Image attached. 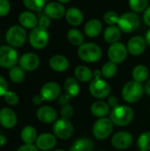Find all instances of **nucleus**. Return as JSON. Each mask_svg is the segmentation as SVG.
<instances>
[{
	"label": "nucleus",
	"instance_id": "nucleus-49",
	"mask_svg": "<svg viewBox=\"0 0 150 151\" xmlns=\"http://www.w3.org/2000/svg\"><path fill=\"white\" fill-rule=\"evenodd\" d=\"M5 143H6V138H5V136L0 134V147H3L4 145H5Z\"/></svg>",
	"mask_w": 150,
	"mask_h": 151
},
{
	"label": "nucleus",
	"instance_id": "nucleus-24",
	"mask_svg": "<svg viewBox=\"0 0 150 151\" xmlns=\"http://www.w3.org/2000/svg\"><path fill=\"white\" fill-rule=\"evenodd\" d=\"M64 89L65 94L69 96L71 98L76 97L80 93V84L79 81L73 77H68L64 83Z\"/></svg>",
	"mask_w": 150,
	"mask_h": 151
},
{
	"label": "nucleus",
	"instance_id": "nucleus-45",
	"mask_svg": "<svg viewBox=\"0 0 150 151\" xmlns=\"http://www.w3.org/2000/svg\"><path fill=\"white\" fill-rule=\"evenodd\" d=\"M108 104H109L112 109L115 108V107H117V106H118L119 104H118V97L115 96H110V97L108 98Z\"/></svg>",
	"mask_w": 150,
	"mask_h": 151
},
{
	"label": "nucleus",
	"instance_id": "nucleus-8",
	"mask_svg": "<svg viewBox=\"0 0 150 151\" xmlns=\"http://www.w3.org/2000/svg\"><path fill=\"white\" fill-rule=\"evenodd\" d=\"M89 92L92 96L97 99H103L109 96L111 86L102 78H94L89 84Z\"/></svg>",
	"mask_w": 150,
	"mask_h": 151
},
{
	"label": "nucleus",
	"instance_id": "nucleus-7",
	"mask_svg": "<svg viewBox=\"0 0 150 151\" xmlns=\"http://www.w3.org/2000/svg\"><path fill=\"white\" fill-rule=\"evenodd\" d=\"M52 129L54 135L61 140L70 139L74 132V127L71 121L63 118L57 119V121L54 122Z\"/></svg>",
	"mask_w": 150,
	"mask_h": 151
},
{
	"label": "nucleus",
	"instance_id": "nucleus-37",
	"mask_svg": "<svg viewBox=\"0 0 150 151\" xmlns=\"http://www.w3.org/2000/svg\"><path fill=\"white\" fill-rule=\"evenodd\" d=\"M103 19L106 24L109 26H115L116 24L118 25V20H119V16L118 13L114 11H109L106 12L105 14L103 15Z\"/></svg>",
	"mask_w": 150,
	"mask_h": 151
},
{
	"label": "nucleus",
	"instance_id": "nucleus-2",
	"mask_svg": "<svg viewBox=\"0 0 150 151\" xmlns=\"http://www.w3.org/2000/svg\"><path fill=\"white\" fill-rule=\"evenodd\" d=\"M144 93V87L141 83L135 81L127 82L122 89V97L123 99L129 103L133 104L140 101Z\"/></svg>",
	"mask_w": 150,
	"mask_h": 151
},
{
	"label": "nucleus",
	"instance_id": "nucleus-43",
	"mask_svg": "<svg viewBox=\"0 0 150 151\" xmlns=\"http://www.w3.org/2000/svg\"><path fill=\"white\" fill-rule=\"evenodd\" d=\"M70 99L71 97L69 96H67L66 94H63V95H60V96L58 97V104L62 106L65 105V104H68L69 102H70Z\"/></svg>",
	"mask_w": 150,
	"mask_h": 151
},
{
	"label": "nucleus",
	"instance_id": "nucleus-15",
	"mask_svg": "<svg viewBox=\"0 0 150 151\" xmlns=\"http://www.w3.org/2000/svg\"><path fill=\"white\" fill-rule=\"evenodd\" d=\"M37 119L44 124H51L57 121V112L50 106H42L36 111Z\"/></svg>",
	"mask_w": 150,
	"mask_h": 151
},
{
	"label": "nucleus",
	"instance_id": "nucleus-16",
	"mask_svg": "<svg viewBox=\"0 0 150 151\" xmlns=\"http://www.w3.org/2000/svg\"><path fill=\"white\" fill-rule=\"evenodd\" d=\"M146 41L141 36L132 37L127 43V50L133 56H140L142 54L146 49Z\"/></svg>",
	"mask_w": 150,
	"mask_h": 151
},
{
	"label": "nucleus",
	"instance_id": "nucleus-11",
	"mask_svg": "<svg viewBox=\"0 0 150 151\" xmlns=\"http://www.w3.org/2000/svg\"><path fill=\"white\" fill-rule=\"evenodd\" d=\"M127 48L123 44L122 42H115L112 43L109 50H108V57L110 58V61L119 64L126 60L127 57Z\"/></svg>",
	"mask_w": 150,
	"mask_h": 151
},
{
	"label": "nucleus",
	"instance_id": "nucleus-4",
	"mask_svg": "<svg viewBox=\"0 0 150 151\" xmlns=\"http://www.w3.org/2000/svg\"><path fill=\"white\" fill-rule=\"evenodd\" d=\"M141 24V19L136 12H126L119 17L118 23V28L124 33H133L138 29Z\"/></svg>",
	"mask_w": 150,
	"mask_h": 151
},
{
	"label": "nucleus",
	"instance_id": "nucleus-53",
	"mask_svg": "<svg viewBox=\"0 0 150 151\" xmlns=\"http://www.w3.org/2000/svg\"><path fill=\"white\" fill-rule=\"evenodd\" d=\"M139 151H144V150H139Z\"/></svg>",
	"mask_w": 150,
	"mask_h": 151
},
{
	"label": "nucleus",
	"instance_id": "nucleus-23",
	"mask_svg": "<svg viewBox=\"0 0 150 151\" xmlns=\"http://www.w3.org/2000/svg\"><path fill=\"white\" fill-rule=\"evenodd\" d=\"M65 19L70 25L76 27V26H79L82 23V21L84 19V16H83L82 12L80 9L75 8V7H72L66 11Z\"/></svg>",
	"mask_w": 150,
	"mask_h": 151
},
{
	"label": "nucleus",
	"instance_id": "nucleus-12",
	"mask_svg": "<svg viewBox=\"0 0 150 151\" xmlns=\"http://www.w3.org/2000/svg\"><path fill=\"white\" fill-rule=\"evenodd\" d=\"M60 95L61 88L59 84L54 81L45 83L40 90V96L42 97L43 101L47 102H51L57 99L60 96Z\"/></svg>",
	"mask_w": 150,
	"mask_h": 151
},
{
	"label": "nucleus",
	"instance_id": "nucleus-51",
	"mask_svg": "<svg viewBox=\"0 0 150 151\" xmlns=\"http://www.w3.org/2000/svg\"><path fill=\"white\" fill-rule=\"evenodd\" d=\"M57 2L60 4H66V3L70 2V0H57Z\"/></svg>",
	"mask_w": 150,
	"mask_h": 151
},
{
	"label": "nucleus",
	"instance_id": "nucleus-31",
	"mask_svg": "<svg viewBox=\"0 0 150 151\" xmlns=\"http://www.w3.org/2000/svg\"><path fill=\"white\" fill-rule=\"evenodd\" d=\"M68 41L74 46H80L84 43V36L80 31L75 28H72L67 33Z\"/></svg>",
	"mask_w": 150,
	"mask_h": 151
},
{
	"label": "nucleus",
	"instance_id": "nucleus-19",
	"mask_svg": "<svg viewBox=\"0 0 150 151\" xmlns=\"http://www.w3.org/2000/svg\"><path fill=\"white\" fill-rule=\"evenodd\" d=\"M17 123V116L10 108H3L0 111V124L4 128H11Z\"/></svg>",
	"mask_w": 150,
	"mask_h": 151
},
{
	"label": "nucleus",
	"instance_id": "nucleus-20",
	"mask_svg": "<svg viewBox=\"0 0 150 151\" xmlns=\"http://www.w3.org/2000/svg\"><path fill=\"white\" fill-rule=\"evenodd\" d=\"M90 111L96 118H104L111 113V106L104 101H95L91 104Z\"/></svg>",
	"mask_w": 150,
	"mask_h": 151
},
{
	"label": "nucleus",
	"instance_id": "nucleus-38",
	"mask_svg": "<svg viewBox=\"0 0 150 151\" xmlns=\"http://www.w3.org/2000/svg\"><path fill=\"white\" fill-rule=\"evenodd\" d=\"M4 96V101L9 105H16L19 100L18 95L13 91H7Z\"/></svg>",
	"mask_w": 150,
	"mask_h": 151
},
{
	"label": "nucleus",
	"instance_id": "nucleus-33",
	"mask_svg": "<svg viewBox=\"0 0 150 151\" xmlns=\"http://www.w3.org/2000/svg\"><path fill=\"white\" fill-rule=\"evenodd\" d=\"M117 71H118L117 64H115L111 61L106 62L103 65L102 70H101L103 76L106 79H111L113 76H115V74L117 73Z\"/></svg>",
	"mask_w": 150,
	"mask_h": 151
},
{
	"label": "nucleus",
	"instance_id": "nucleus-22",
	"mask_svg": "<svg viewBox=\"0 0 150 151\" xmlns=\"http://www.w3.org/2000/svg\"><path fill=\"white\" fill-rule=\"evenodd\" d=\"M102 28H103L102 22L97 19H92L86 23L84 27V32L87 36L94 38L100 35Z\"/></svg>",
	"mask_w": 150,
	"mask_h": 151
},
{
	"label": "nucleus",
	"instance_id": "nucleus-46",
	"mask_svg": "<svg viewBox=\"0 0 150 151\" xmlns=\"http://www.w3.org/2000/svg\"><path fill=\"white\" fill-rule=\"evenodd\" d=\"M143 20L144 22L150 27V6H148V8L144 11L143 14Z\"/></svg>",
	"mask_w": 150,
	"mask_h": 151
},
{
	"label": "nucleus",
	"instance_id": "nucleus-34",
	"mask_svg": "<svg viewBox=\"0 0 150 151\" xmlns=\"http://www.w3.org/2000/svg\"><path fill=\"white\" fill-rule=\"evenodd\" d=\"M138 148L140 150H150V132H144L140 134L137 141Z\"/></svg>",
	"mask_w": 150,
	"mask_h": 151
},
{
	"label": "nucleus",
	"instance_id": "nucleus-48",
	"mask_svg": "<svg viewBox=\"0 0 150 151\" xmlns=\"http://www.w3.org/2000/svg\"><path fill=\"white\" fill-rule=\"evenodd\" d=\"M144 91L146 92V94L148 96H150V79L147 81V82H146V84L144 86Z\"/></svg>",
	"mask_w": 150,
	"mask_h": 151
},
{
	"label": "nucleus",
	"instance_id": "nucleus-28",
	"mask_svg": "<svg viewBox=\"0 0 150 151\" xmlns=\"http://www.w3.org/2000/svg\"><path fill=\"white\" fill-rule=\"evenodd\" d=\"M149 75V71L148 67L144 65H136L132 72V76L133 81L142 83L143 81H147Z\"/></svg>",
	"mask_w": 150,
	"mask_h": 151
},
{
	"label": "nucleus",
	"instance_id": "nucleus-50",
	"mask_svg": "<svg viewBox=\"0 0 150 151\" xmlns=\"http://www.w3.org/2000/svg\"><path fill=\"white\" fill-rule=\"evenodd\" d=\"M145 41H146L147 44L150 46V29L149 30V31H148V32H147V34H146V36H145Z\"/></svg>",
	"mask_w": 150,
	"mask_h": 151
},
{
	"label": "nucleus",
	"instance_id": "nucleus-25",
	"mask_svg": "<svg viewBox=\"0 0 150 151\" xmlns=\"http://www.w3.org/2000/svg\"><path fill=\"white\" fill-rule=\"evenodd\" d=\"M19 21L21 27L26 28H34L38 24L36 16L31 12H23L19 16Z\"/></svg>",
	"mask_w": 150,
	"mask_h": 151
},
{
	"label": "nucleus",
	"instance_id": "nucleus-32",
	"mask_svg": "<svg viewBox=\"0 0 150 151\" xmlns=\"http://www.w3.org/2000/svg\"><path fill=\"white\" fill-rule=\"evenodd\" d=\"M25 70L20 66H13L10 69L9 77L11 81L14 83H20L25 79Z\"/></svg>",
	"mask_w": 150,
	"mask_h": 151
},
{
	"label": "nucleus",
	"instance_id": "nucleus-29",
	"mask_svg": "<svg viewBox=\"0 0 150 151\" xmlns=\"http://www.w3.org/2000/svg\"><path fill=\"white\" fill-rule=\"evenodd\" d=\"M121 30L118 28V27L116 26H110L108 27L103 34L104 40L109 43H115L118 42L121 36Z\"/></svg>",
	"mask_w": 150,
	"mask_h": 151
},
{
	"label": "nucleus",
	"instance_id": "nucleus-6",
	"mask_svg": "<svg viewBox=\"0 0 150 151\" xmlns=\"http://www.w3.org/2000/svg\"><path fill=\"white\" fill-rule=\"evenodd\" d=\"M5 39L10 46L19 47L23 45L27 40L26 30L21 26H12L7 30Z\"/></svg>",
	"mask_w": 150,
	"mask_h": 151
},
{
	"label": "nucleus",
	"instance_id": "nucleus-41",
	"mask_svg": "<svg viewBox=\"0 0 150 151\" xmlns=\"http://www.w3.org/2000/svg\"><path fill=\"white\" fill-rule=\"evenodd\" d=\"M50 25V19L46 16V15H43V16H41L39 20H38V27L40 28H42V29H47Z\"/></svg>",
	"mask_w": 150,
	"mask_h": 151
},
{
	"label": "nucleus",
	"instance_id": "nucleus-17",
	"mask_svg": "<svg viewBox=\"0 0 150 151\" xmlns=\"http://www.w3.org/2000/svg\"><path fill=\"white\" fill-rule=\"evenodd\" d=\"M36 147L38 150L47 151L52 150L57 143V138L54 134L45 133L40 134L36 139Z\"/></svg>",
	"mask_w": 150,
	"mask_h": 151
},
{
	"label": "nucleus",
	"instance_id": "nucleus-27",
	"mask_svg": "<svg viewBox=\"0 0 150 151\" xmlns=\"http://www.w3.org/2000/svg\"><path fill=\"white\" fill-rule=\"evenodd\" d=\"M75 78L81 82L91 81L94 76V73L86 65H78L74 70Z\"/></svg>",
	"mask_w": 150,
	"mask_h": 151
},
{
	"label": "nucleus",
	"instance_id": "nucleus-30",
	"mask_svg": "<svg viewBox=\"0 0 150 151\" xmlns=\"http://www.w3.org/2000/svg\"><path fill=\"white\" fill-rule=\"evenodd\" d=\"M20 137L24 143L33 144L34 142H36V139L38 136H37V132L34 127L31 126H27L22 129L20 133Z\"/></svg>",
	"mask_w": 150,
	"mask_h": 151
},
{
	"label": "nucleus",
	"instance_id": "nucleus-26",
	"mask_svg": "<svg viewBox=\"0 0 150 151\" xmlns=\"http://www.w3.org/2000/svg\"><path fill=\"white\" fill-rule=\"evenodd\" d=\"M94 142L88 138H79L70 147L69 151H92Z\"/></svg>",
	"mask_w": 150,
	"mask_h": 151
},
{
	"label": "nucleus",
	"instance_id": "nucleus-13",
	"mask_svg": "<svg viewBox=\"0 0 150 151\" xmlns=\"http://www.w3.org/2000/svg\"><path fill=\"white\" fill-rule=\"evenodd\" d=\"M133 142V135L126 131L116 133L111 138V145L117 150H126L132 146Z\"/></svg>",
	"mask_w": 150,
	"mask_h": 151
},
{
	"label": "nucleus",
	"instance_id": "nucleus-55",
	"mask_svg": "<svg viewBox=\"0 0 150 151\" xmlns=\"http://www.w3.org/2000/svg\"><path fill=\"white\" fill-rule=\"evenodd\" d=\"M149 111H150V110H149Z\"/></svg>",
	"mask_w": 150,
	"mask_h": 151
},
{
	"label": "nucleus",
	"instance_id": "nucleus-35",
	"mask_svg": "<svg viewBox=\"0 0 150 151\" xmlns=\"http://www.w3.org/2000/svg\"><path fill=\"white\" fill-rule=\"evenodd\" d=\"M24 5L29 10L40 12L46 5V0H23Z\"/></svg>",
	"mask_w": 150,
	"mask_h": 151
},
{
	"label": "nucleus",
	"instance_id": "nucleus-14",
	"mask_svg": "<svg viewBox=\"0 0 150 151\" xmlns=\"http://www.w3.org/2000/svg\"><path fill=\"white\" fill-rule=\"evenodd\" d=\"M40 65L39 57L32 52L22 55L19 58V66L25 71H34L38 68Z\"/></svg>",
	"mask_w": 150,
	"mask_h": 151
},
{
	"label": "nucleus",
	"instance_id": "nucleus-1",
	"mask_svg": "<svg viewBox=\"0 0 150 151\" xmlns=\"http://www.w3.org/2000/svg\"><path fill=\"white\" fill-rule=\"evenodd\" d=\"M133 110L127 105H118L111 109L110 119L112 123L118 127H126L129 125L133 119Z\"/></svg>",
	"mask_w": 150,
	"mask_h": 151
},
{
	"label": "nucleus",
	"instance_id": "nucleus-36",
	"mask_svg": "<svg viewBox=\"0 0 150 151\" xmlns=\"http://www.w3.org/2000/svg\"><path fill=\"white\" fill-rule=\"evenodd\" d=\"M149 0H129V6L133 12H141L148 8Z\"/></svg>",
	"mask_w": 150,
	"mask_h": 151
},
{
	"label": "nucleus",
	"instance_id": "nucleus-42",
	"mask_svg": "<svg viewBox=\"0 0 150 151\" xmlns=\"http://www.w3.org/2000/svg\"><path fill=\"white\" fill-rule=\"evenodd\" d=\"M8 91V84L4 77L0 75V96H3Z\"/></svg>",
	"mask_w": 150,
	"mask_h": 151
},
{
	"label": "nucleus",
	"instance_id": "nucleus-44",
	"mask_svg": "<svg viewBox=\"0 0 150 151\" xmlns=\"http://www.w3.org/2000/svg\"><path fill=\"white\" fill-rule=\"evenodd\" d=\"M17 151H38L36 146L33 144H25L21 147H19Z\"/></svg>",
	"mask_w": 150,
	"mask_h": 151
},
{
	"label": "nucleus",
	"instance_id": "nucleus-9",
	"mask_svg": "<svg viewBox=\"0 0 150 151\" xmlns=\"http://www.w3.org/2000/svg\"><path fill=\"white\" fill-rule=\"evenodd\" d=\"M18 62V53L11 46H0V66L11 68Z\"/></svg>",
	"mask_w": 150,
	"mask_h": 151
},
{
	"label": "nucleus",
	"instance_id": "nucleus-10",
	"mask_svg": "<svg viewBox=\"0 0 150 151\" xmlns=\"http://www.w3.org/2000/svg\"><path fill=\"white\" fill-rule=\"evenodd\" d=\"M49 42V34L47 30L36 27L32 29L29 35V42L36 50L43 49Z\"/></svg>",
	"mask_w": 150,
	"mask_h": 151
},
{
	"label": "nucleus",
	"instance_id": "nucleus-21",
	"mask_svg": "<svg viewBox=\"0 0 150 151\" xmlns=\"http://www.w3.org/2000/svg\"><path fill=\"white\" fill-rule=\"evenodd\" d=\"M50 66L56 72H65L69 67V60L62 55H55L50 59Z\"/></svg>",
	"mask_w": 150,
	"mask_h": 151
},
{
	"label": "nucleus",
	"instance_id": "nucleus-3",
	"mask_svg": "<svg viewBox=\"0 0 150 151\" xmlns=\"http://www.w3.org/2000/svg\"><path fill=\"white\" fill-rule=\"evenodd\" d=\"M79 58L87 63H94L98 61L102 57L101 48L92 42H86L80 45L78 49Z\"/></svg>",
	"mask_w": 150,
	"mask_h": 151
},
{
	"label": "nucleus",
	"instance_id": "nucleus-5",
	"mask_svg": "<svg viewBox=\"0 0 150 151\" xmlns=\"http://www.w3.org/2000/svg\"><path fill=\"white\" fill-rule=\"evenodd\" d=\"M113 123L111 119L106 117L100 118L95 121L93 126V135L97 140H105L107 139L113 131Z\"/></svg>",
	"mask_w": 150,
	"mask_h": 151
},
{
	"label": "nucleus",
	"instance_id": "nucleus-18",
	"mask_svg": "<svg viewBox=\"0 0 150 151\" xmlns=\"http://www.w3.org/2000/svg\"><path fill=\"white\" fill-rule=\"evenodd\" d=\"M65 9L62 4L58 2H51L45 5L44 7V13L50 19H61L63 16L65 15Z\"/></svg>",
	"mask_w": 150,
	"mask_h": 151
},
{
	"label": "nucleus",
	"instance_id": "nucleus-47",
	"mask_svg": "<svg viewBox=\"0 0 150 151\" xmlns=\"http://www.w3.org/2000/svg\"><path fill=\"white\" fill-rule=\"evenodd\" d=\"M42 102H43V99H42V97L40 95L34 96L33 97V104H34V105H39V104H41Z\"/></svg>",
	"mask_w": 150,
	"mask_h": 151
},
{
	"label": "nucleus",
	"instance_id": "nucleus-52",
	"mask_svg": "<svg viewBox=\"0 0 150 151\" xmlns=\"http://www.w3.org/2000/svg\"><path fill=\"white\" fill-rule=\"evenodd\" d=\"M53 151H65V150H53Z\"/></svg>",
	"mask_w": 150,
	"mask_h": 151
},
{
	"label": "nucleus",
	"instance_id": "nucleus-39",
	"mask_svg": "<svg viewBox=\"0 0 150 151\" xmlns=\"http://www.w3.org/2000/svg\"><path fill=\"white\" fill-rule=\"evenodd\" d=\"M73 112H74L73 107H72V105H70L69 104H65V105H64V106H62L61 111H60L61 117H62L63 119H70L72 117Z\"/></svg>",
	"mask_w": 150,
	"mask_h": 151
},
{
	"label": "nucleus",
	"instance_id": "nucleus-54",
	"mask_svg": "<svg viewBox=\"0 0 150 151\" xmlns=\"http://www.w3.org/2000/svg\"><path fill=\"white\" fill-rule=\"evenodd\" d=\"M102 151H104V150H102Z\"/></svg>",
	"mask_w": 150,
	"mask_h": 151
},
{
	"label": "nucleus",
	"instance_id": "nucleus-40",
	"mask_svg": "<svg viewBox=\"0 0 150 151\" xmlns=\"http://www.w3.org/2000/svg\"><path fill=\"white\" fill-rule=\"evenodd\" d=\"M10 2L8 0H0V17L6 16L10 12Z\"/></svg>",
	"mask_w": 150,
	"mask_h": 151
}]
</instances>
